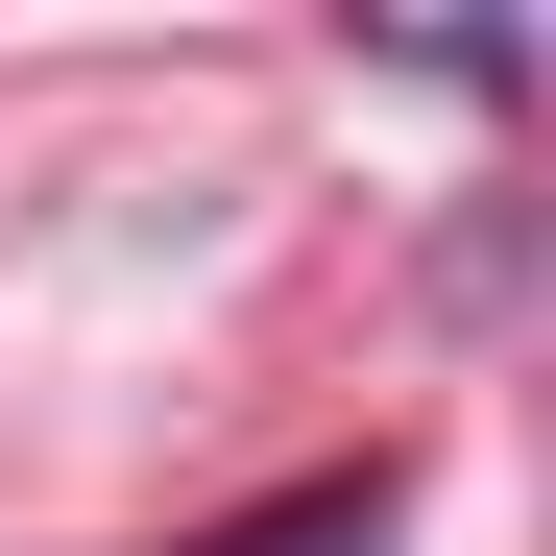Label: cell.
Returning <instances> with one entry per match:
<instances>
[{"instance_id": "1", "label": "cell", "mask_w": 556, "mask_h": 556, "mask_svg": "<svg viewBox=\"0 0 556 556\" xmlns=\"http://www.w3.org/2000/svg\"><path fill=\"white\" fill-rule=\"evenodd\" d=\"M388 532H412V484H388V459H339V484L242 508V532H194V556H388Z\"/></svg>"}]
</instances>
